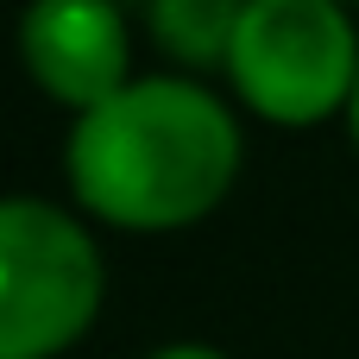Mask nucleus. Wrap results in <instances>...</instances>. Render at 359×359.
I'll return each instance as SVG.
<instances>
[{
	"mask_svg": "<svg viewBox=\"0 0 359 359\" xmlns=\"http://www.w3.org/2000/svg\"><path fill=\"white\" fill-rule=\"evenodd\" d=\"M240 177L233 114L177 76H145L76 114L69 189L76 202L126 233H170L202 221Z\"/></svg>",
	"mask_w": 359,
	"mask_h": 359,
	"instance_id": "obj_1",
	"label": "nucleus"
},
{
	"mask_svg": "<svg viewBox=\"0 0 359 359\" xmlns=\"http://www.w3.org/2000/svg\"><path fill=\"white\" fill-rule=\"evenodd\" d=\"M101 309V252L88 227L38 196H0V359L76 347Z\"/></svg>",
	"mask_w": 359,
	"mask_h": 359,
	"instance_id": "obj_2",
	"label": "nucleus"
},
{
	"mask_svg": "<svg viewBox=\"0 0 359 359\" xmlns=\"http://www.w3.org/2000/svg\"><path fill=\"white\" fill-rule=\"evenodd\" d=\"M240 101L271 126H316L353 101L359 38L341 0H246L221 63Z\"/></svg>",
	"mask_w": 359,
	"mask_h": 359,
	"instance_id": "obj_3",
	"label": "nucleus"
},
{
	"mask_svg": "<svg viewBox=\"0 0 359 359\" xmlns=\"http://www.w3.org/2000/svg\"><path fill=\"white\" fill-rule=\"evenodd\" d=\"M19 57L32 82L76 114L101 107L133 82V38L114 0H32L19 19Z\"/></svg>",
	"mask_w": 359,
	"mask_h": 359,
	"instance_id": "obj_4",
	"label": "nucleus"
},
{
	"mask_svg": "<svg viewBox=\"0 0 359 359\" xmlns=\"http://www.w3.org/2000/svg\"><path fill=\"white\" fill-rule=\"evenodd\" d=\"M246 0H151V32L177 63H227Z\"/></svg>",
	"mask_w": 359,
	"mask_h": 359,
	"instance_id": "obj_5",
	"label": "nucleus"
},
{
	"mask_svg": "<svg viewBox=\"0 0 359 359\" xmlns=\"http://www.w3.org/2000/svg\"><path fill=\"white\" fill-rule=\"evenodd\" d=\"M151 359H227V353H215V347H196V341H177V347H158Z\"/></svg>",
	"mask_w": 359,
	"mask_h": 359,
	"instance_id": "obj_6",
	"label": "nucleus"
},
{
	"mask_svg": "<svg viewBox=\"0 0 359 359\" xmlns=\"http://www.w3.org/2000/svg\"><path fill=\"white\" fill-rule=\"evenodd\" d=\"M347 120H353V145H359V82H353V101H347Z\"/></svg>",
	"mask_w": 359,
	"mask_h": 359,
	"instance_id": "obj_7",
	"label": "nucleus"
},
{
	"mask_svg": "<svg viewBox=\"0 0 359 359\" xmlns=\"http://www.w3.org/2000/svg\"><path fill=\"white\" fill-rule=\"evenodd\" d=\"M341 6H347V0H341Z\"/></svg>",
	"mask_w": 359,
	"mask_h": 359,
	"instance_id": "obj_8",
	"label": "nucleus"
}]
</instances>
